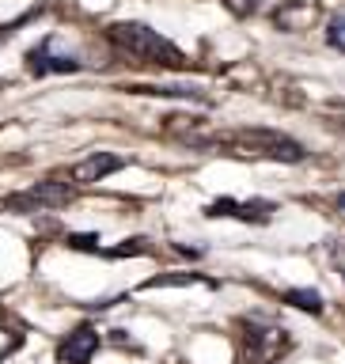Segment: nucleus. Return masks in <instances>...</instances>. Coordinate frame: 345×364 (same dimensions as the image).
I'll list each match as a JSON object with an SVG mask.
<instances>
[{
	"mask_svg": "<svg viewBox=\"0 0 345 364\" xmlns=\"http://www.w3.org/2000/svg\"><path fill=\"white\" fill-rule=\"evenodd\" d=\"M213 152L235 156V159H270V164H304L307 148L300 141H292L281 129H262V125H239V129H221L209 133Z\"/></svg>",
	"mask_w": 345,
	"mask_h": 364,
	"instance_id": "1",
	"label": "nucleus"
},
{
	"mask_svg": "<svg viewBox=\"0 0 345 364\" xmlns=\"http://www.w3.org/2000/svg\"><path fill=\"white\" fill-rule=\"evenodd\" d=\"M107 38L118 46L122 53H129V57H137V61H144V65L167 68V73L190 68L186 53H182L171 38H164L159 31H152L148 23H110Z\"/></svg>",
	"mask_w": 345,
	"mask_h": 364,
	"instance_id": "2",
	"label": "nucleus"
},
{
	"mask_svg": "<svg viewBox=\"0 0 345 364\" xmlns=\"http://www.w3.org/2000/svg\"><path fill=\"white\" fill-rule=\"evenodd\" d=\"M239 341H243V353L250 364H277L285 353L292 349V338L285 334L277 323L270 318H239Z\"/></svg>",
	"mask_w": 345,
	"mask_h": 364,
	"instance_id": "3",
	"label": "nucleus"
},
{
	"mask_svg": "<svg viewBox=\"0 0 345 364\" xmlns=\"http://www.w3.org/2000/svg\"><path fill=\"white\" fill-rule=\"evenodd\" d=\"M73 198H76V186H68L61 178H42L31 190L8 193L4 209H11V213H53V209H65Z\"/></svg>",
	"mask_w": 345,
	"mask_h": 364,
	"instance_id": "4",
	"label": "nucleus"
},
{
	"mask_svg": "<svg viewBox=\"0 0 345 364\" xmlns=\"http://www.w3.org/2000/svg\"><path fill=\"white\" fill-rule=\"evenodd\" d=\"M273 213H277V205L273 201H232V198H221L213 205H205V216L209 220H221V216H228V220H243V224H270Z\"/></svg>",
	"mask_w": 345,
	"mask_h": 364,
	"instance_id": "5",
	"label": "nucleus"
},
{
	"mask_svg": "<svg viewBox=\"0 0 345 364\" xmlns=\"http://www.w3.org/2000/svg\"><path fill=\"white\" fill-rule=\"evenodd\" d=\"M53 38H46V42H38L34 50L27 53V68L34 76H50V73H76L80 68V61L73 53H53Z\"/></svg>",
	"mask_w": 345,
	"mask_h": 364,
	"instance_id": "6",
	"label": "nucleus"
},
{
	"mask_svg": "<svg viewBox=\"0 0 345 364\" xmlns=\"http://www.w3.org/2000/svg\"><path fill=\"white\" fill-rule=\"evenodd\" d=\"M99 353V330L76 326L61 346H57V360L61 364H91V357Z\"/></svg>",
	"mask_w": 345,
	"mask_h": 364,
	"instance_id": "7",
	"label": "nucleus"
},
{
	"mask_svg": "<svg viewBox=\"0 0 345 364\" xmlns=\"http://www.w3.org/2000/svg\"><path fill=\"white\" fill-rule=\"evenodd\" d=\"M125 159L114 156V152H91L87 159H80V164L73 167V182H80V186H91V182H102L107 175H114V171H122Z\"/></svg>",
	"mask_w": 345,
	"mask_h": 364,
	"instance_id": "8",
	"label": "nucleus"
},
{
	"mask_svg": "<svg viewBox=\"0 0 345 364\" xmlns=\"http://www.w3.org/2000/svg\"><path fill=\"white\" fill-rule=\"evenodd\" d=\"M182 284H213L216 281H209L205 273H159V277H148L141 289H182Z\"/></svg>",
	"mask_w": 345,
	"mask_h": 364,
	"instance_id": "9",
	"label": "nucleus"
},
{
	"mask_svg": "<svg viewBox=\"0 0 345 364\" xmlns=\"http://www.w3.org/2000/svg\"><path fill=\"white\" fill-rule=\"evenodd\" d=\"M285 304L296 307V311H304V315H323V296H319L315 289H292V292H285Z\"/></svg>",
	"mask_w": 345,
	"mask_h": 364,
	"instance_id": "10",
	"label": "nucleus"
},
{
	"mask_svg": "<svg viewBox=\"0 0 345 364\" xmlns=\"http://www.w3.org/2000/svg\"><path fill=\"white\" fill-rule=\"evenodd\" d=\"M129 91H137V95H159V99H193V102L205 99V91H198V87H156V84H141V87H129Z\"/></svg>",
	"mask_w": 345,
	"mask_h": 364,
	"instance_id": "11",
	"label": "nucleus"
},
{
	"mask_svg": "<svg viewBox=\"0 0 345 364\" xmlns=\"http://www.w3.org/2000/svg\"><path fill=\"white\" fill-rule=\"evenodd\" d=\"M148 239H125L122 247H110V250H102L107 258H137V255H148Z\"/></svg>",
	"mask_w": 345,
	"mask_h": 364,
	"instance_id": "12",
	"label": "nucleus"
},
{
	"mask_svg": "<svg viewBox=\"0 0 345 364\" xmlns=\"http://www.w3.org/2000/svg\"><path fill=\"white\" fill-rule=\"evenodd\" d=\"M327 42L345 53V16H334V19L327 23Z\"/></svg>",
	"mask_w": 345,
	"mask_h": 364,
	"instance_id": "13",
	"label": "nucleus"
},
{
	"mask_svg": "<svg viewBox=\"0 0 345 364\" xmlns=\"http://www.w3.org/2000/svg\"><path fill=\"white\" fill-rule=\"evenodd\" d=\"M23 346V334L19 330H8V326H0V360L4 357H11V353H16Z\"/></svg>",
	"mask_w": 345,
	"mask_h": 364,
	"instance_id": "14",
	"label": "nucleus"
},
{
	"mask_svg": "<svg viewBox=\"0 0 345 364\" xmlns=\"http://www.w3.org/2000/svg\"><path fill=\"white\" fill-rule=\"evenodd\" d=\"M65 247H68V250H87V255H95V250H99V235H95V232H87V235H68Z\"/></svg>",
	"mask_w": 345,
	"mask_h": 364,
	"instance_id": "15",
	"label": "nucleus"
},
{
	"mask_svg": "<svg viewBox=\"0 0 345 364\" xmlns=\"http://www.w3.org/2000/svg\"><path fill=\"white\" fill-rule=\"evenodd\" d=\"M258 4H262V0H224V8L232 11L235 19H250L258 11Z\"/></svg>",
	"mask_w": 345,
	"mask_h": 364,
	"instance_id": "16",
	"label": "nucleus"
},
{
	"mask_svg": "<svg viewBox=\"0 0 345 364\" xmlns=\"http://www.w3.org/2000/svg\"><path fill=\"white\" fill-rule=\"evenodd\" d=\"M338 209H341V213H345V190H341V193H338Z\"/></svg>",
	"mask_w": 345,
	"mask_h": 364,
	"instance_id": "17",
	"label": "nucleus"
}]
</instances>
